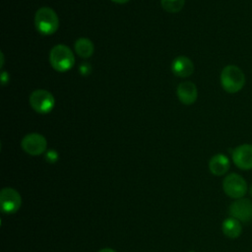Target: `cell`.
<instances>
[{
    "instance_id": "1",
    "label": "cell",
    "mask_w": 252,
    "mask_h": 252,
    "mask_svg": "<svg viewBox=\"0 0 252 252\" xmlns=\"http://www.w3.org/2000/svg\"><path fill=\"white\" fill-rule=\"evenodd\" d=\"M220 85L226 93L236 94L245 85V75L238 66L227 65L221 70Z\"/></svg>"
},
{
    "instance_id": "2",
    "label": "cell",
    "mask_w": 252,
    "mask_h": 252,
    "mask_svg": "<svg viewBox=\"0 0 252 252\" xmlns=\"http://www.w3.org/2000/svg\"><path fill=\"white\" fill-rule=\"evenodd\" d=\"M34 25L39 33L50 35L58 30L59 19L54 10L49 7H41L35 13Z\"/></svg>"
},
{
    "instance_id": "3",
    "label": "cell",
    "mask_w": 252,
    "mask_h": 252,
    "mask_svg": "<svg viewBox=\"0 0 252 252\" xmlns=\"http://www.w3.org/2000/svg\"><path fill=\"white\" fill-rule=\"evenodd\" d=\"M49 61L53 69L58 72H66L75 64V57L71 49L64 44L52 47L49 53Z\"/></svg>"
},
{
    "instance_id": "4",
    "label": "cell",
    "mask_w": 252,
    "mask_h": 252,
    "mask_svg": "<svg viewBox=\"0 0 252 252\" xmlns=\"http://www.w3.org/2000/svg\"><path fill=\"white\" fill-rule=\"evenodd\" d=\"M222 189L228 197L236 200L245 196L248 191V186L241 175L230 173L224 177L222 181Z\"/></svg>"
},
{
    "instance_id": "5",
    "label": "cell",
    "mask_w": 252,
    "mask_h": 252,
    "mask_svg": "<svg viewBox=\"0 0 252 252\" xmlns=\"http://www.w3.org/2000/svg\"><path fill=\"white\" fill-rule=\"evenodd\" d=\"M30 104L37 113L46 114L50 112L55 104L54 96L46 90H35L30 95Z\"/></svg>"
},
{
    "instance_id": "6",
    "label": "cell",
    "mask_w": 252,
    "mask_h": 252,
    "mask_svg": "<svg viewBox=\"0 0 252 252\" xmlns=\"http://www.w3.org/2000/svg\"><path fill=\"white\" fill-rule=\"evenodd\" d=\"M22 205L19 192L11 187H5L0 191V207L5 214L16 213Z\"/></svg>"
},
{
    "instance_id": "7",
    "label": "cell",
    "mask_w": 252,
    "mask_h": 252,
    "mask_svg": "<svg viewBox=\"0 0 252 252\" xmlns=\"http://www.w3.org/2000/svg\"><path fill=\"white\" fill-rule=\"evenodd\" d=\"M21 146L27 154L31 156H38L45 152L47 142L41 134L30 133L23 138Z\"/></svg>"
},
{
    "instance_id": "8",
    "label": "cell",
    "mask_w": 252,
    "mask_h": 252,
    "mask_svg": "<svg viewBox=\"0 0 252 252\" xmlns=\"http://www.w3.org/2000/svg\"><path fill=\"white\" fill-rule=\"evenodd\" d=\"M230 217L242 222L252 221V201L245 198L236 199L228 209Z\"/></svg>"
},
{
    "instance_id": "9",
    "label": "cell",
    "mask_w": 252,
    "mask_h": 252,
    "mask_svg": "<svg viewBox=\"0 0 252 252\" xmlns=\"http://www.w3.org/2000/svg\"><path fill=\"white\" fill-rule=\"evenodd\" d=\"M233 163L242 170L252 169V145L242 144L232 151Z\"/></svg>"
},
{
    "instance_id": "10",
    "label": "cell",
    "mask_w": 252,
    "mask_h": 252,
    "mask_svg": "<svg viewBox=\"0 0 252 252\" xmlns=\"http://www.w3.org/2000/svg\"><path fill=\"white\" fill-rule=\"evenodd\" d=\"M177 96L182 103L190 105L197 99V87L192 82H183L177 87Z\"/></svg>"
},
{
    "instance_id": "11",
    "label": "cell",
    "mask_w": 252,
    "mask_h": 252,
    "mask_svg": "<svg viewBox=\"0 0 252 252\" xmlns=\"http://www.w3.org/2000/svg\"><path fill=\"white\" fill-rule=\"evenodd\" d=\"M171 70L176 76L185 78L194 72V65L188 57L178 56L172 61Z\"/></svg>"
},
{
    "instance_id": "12",
    "label": "cell",
    "mask_w": 252,
    "mask_h": 252,
    "mask_svg": "<svg viewBox=\"0 0 252 252\" xmlns=\"http://www.w3.org/2000/svg\"><path fill=\"white\" fill-rule=\"evenodd\" d=\"M230 166L229 159L226 156L222 154H217L211 158L209 161V169L210 171L217 176H220L225 174Z\"/></svg>"
},
{
    "instance_id": "13",
    "label": "cell",
    "mask_w": 252,
    "mask_h": 252,
    "mask_svg": "<svg viewBox=\"0 0 252 252\" xmlns=\"http://www.w3.org/2000/svg\"><path fill=\"white\" fill-rule=\"evenodd\" d=\"M221 229H222L223 234L226 237H228V238H237L241 234L242 226H241V222L238 220L230 217V218L225 219L222 221Z\"/></svg>"
},
{
    "instance_id": "14",
    "label": "cell",
    "mask_w": 252,
    "mask_h": 252,
    "mask_svg": "<svg viewBox=\"0 0 252 252\" xmlns=\"http://www.w3.org/2000/svg\"><path fill=\"white\" fill-rule=\"evenodd\" d=\"M75 51L82 58H89L93 55L94 47L93 42L86 37H81L75 42Z\"/></svg>"
},
{
    "instance_id": "15",
    "label": "cell",
    "mask_w": 252,
    "mask_h": 252,
    "mask_svg": "<svg viewBox=\"0 0 252 252\" xmlns=\"http://www.w3.org/2000/svg\"><path fill=\"white\" fill-rule=\"evenodd\" d=\"M162 8L168 13H178L184 6L185 0H160Z\"/></svg>"
},
{
    "instance_id": "16",
    "label": "cell",
    "mask_w": 252,
    "mask_h": 252,
    "mask_svg": "<svg viewBox=\"0 0 252 252\" xmlns=\"http://www.w3.org/2000/svg\"><path fill=\"white\" fill-rule=\"evenodd\" d=\"M45 158H46V160H47L48 162H51V163L56 162V161L58 160V154H57L56 151L50 150V151H48V152L45 154Z\"/></svg>"
},
{
    "instance_id": "17",
    "label": "cell",
    "mask_w": 252,
    "mask_h": 252,
    "mask_svg": "<svg viewBox=\"0 0 252 252\" xmlns=\"http://www.w3.org/2000/svg\"><path fill=\"white\" fill-rule=\"evenodd\" d=\"M79 70H80V72H81L82 75L88 76V75L91 73L92 68H91V65H90L89 63H83V64H81Z\"/></svg>"
},
{
    "instance_id": "18",
    "label": "cell",
    "mask_w": 252,
    "mask_h": 252,
    "mask_svg": "<svg viewBox=\"0 0 252 252\" xmlns=\"http://www.w3.org/2000/svg\"><path fill=\"white\" fill-rule=\"evenodd\" d=\"M8 75H9V74L6 73V72H2V73H1V81H2V84H3V85H5V84L8 83V81H9V76H8Z\"/></svg>"
},
{
    "instance_id": "19",
    "label": "cell",
    "mask_w": 252,
    "mask_h": 252,
    "mask_svg": "<svg viewBox=\"0 0 252 252\" xmlns=\"http://www.w3.org/2000/svg\"><path fill=\"white\" fill-rule=\"evenodd\" d=\"M97 252H116V251L112 248H102V249L98 250Z\"/></svg>"
},
{
    "instance_id": "20",
    "label": "cell",
    "mask_w": 252,
    "mask_h": 252,
    "mask_svg": "<svg viewBox=\"0 0 252 252\" xmlns=\"http://www.w3.org/2000/svg\"><path fill=\"white\" fill-rule=\"evenodd\" d=\"M113 2H115V3H118V4H125V3H127L129 0H112Z\"/></svg>"
},
{
    "instance_id": "21",
    "label": "cell",
    "mask_w": 252,
    "mask_h": 252,
    "mask_svg": "<svg viewBox=\"0 0 252 252\" xmlns=\"http://www.w3.org/2000/svg\"><path fill=\"white\" fill-rule=\"evenodd\" d=\"M249 193H250V195L252 196V185H251V187H250V189H249Z\"/></svg>"
},
{
    "instance_id": "22",
    "label": "cell",
    "mask_w": 252,
    "mask_h": 252,
    "mask_svg": "<svg viewBox=\"0 0 252 252\" xmlns=\"http://www.w3.org/2000/svg\"><path fill=\"white\" fill-rule=\"evenodd\" d=\"M190 252H194V251H190Z\"/></svg>"
}]
</instances>
